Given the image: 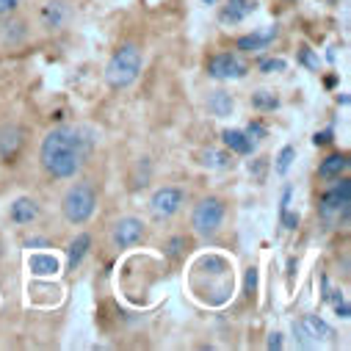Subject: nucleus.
<instances>
[{
    "label": "nucleus",
    "mask_w": 351,
    "mask_h": 351,
    "mask_svg": "<svg viewBox=\"0 0 351 351\" xmlns=\"http://www.w3.org/2000/svg\"><path fill=\"white\" fill-rule=\"evenodd\" d=\"M39 155L47 174L66 180V178H75V171H80L86 155H89V138H83V130L64 125L45 136Z\"/></svg>",
    "instance_id": "f257e3e1"
},
{
    "label": "nucleus",
    "mask_w": 351,
    "mask_h": 351,
    "mask_svg": "<svg viewBox=\"0 0 351 351\" xmlns=\"http://www.w3.org/2000/svg\"><path fill=\"white\" fill-rule=\"evenodd\" d=\"M141 64H144L141 50H138L136 45H122V47L111 56V61H108V66H106V80H108V86H111V89H128V86H133L136 77L141 75Z\"/></svg>",
    "instance_id": "f03ea898"
},
{
    "label": "nucleus",
    "mask_w": 351,
    "mask_h": 351,
    "mask_svg": "<svg viewBox=\"0 0 351 351\" xmlns=\"http://www.w3.org/2000/svg\"><path fill=\"white\" fill-rule=\"evenodd\" d=\"M97 208V194L89 183H75L66 194H64V202H61V210H64V219L69 224H83L89 221L92 213Z\"/></svg>",
    "instance_id": "7ed1b4c3"
},
{
    "label": "nucleus",
    "mask_w": 351,
    "mask_h": 351,
    "mask_svg": "<svg viewBox=\"0 0 351 351\" xmlns=\"http://www.w3.org/2000/svg\"><path fill=\"white\" fill-rule=\"evenodd\" d=\"M221 221H224V202L219 197H205L197 208H194V216H191V227L199 238H213L219 230H221Z\"/></svg>",
    "instance_id": "20e7f679"
},
{
    "label": "nucleus",
    "mask_w": 351,
    "mask_h": 351,
    "mask_svg": "<svg viewBox=\"0 0 351 351\" xmlns=\"http://www.w3.org/2000/svg\"><path fill=\"white\" fill-rule=\"evenodd\" d=\"M186 202V194L180 189H174V186H166V189H158L149 199V210L155 219H171L174 213H178Z\"/></svg>",
    "instance_id": "39448f33"
},
{
    "label": "nucleus",
    "mask_w": 351,
    "mask_h": 351,
    "mask_svg": "<svg viewBox=\"0 0 351 351\" xmlns=\"http://www.w3.org/2000/svg\"><path fill=\"white\" fill-rule=\"evenodd\" d=\"M348 205H351V186L348 180H340L332 191H326L321 197V216L324 219H335L343 213V221L348 219Z\"/></svg>",
    "instance_id": "423d86ee"
},
{
    "label": "nucleus",
    "mask_w": 351,
    "mask_h": 351,
    "mask_svg": "<svg viewBox=\"0 0 351 351\" xmlns=\"http://www.w3.org/2000/svg\"><path fill=\"white\" fill-rule=\"evenodd\" d=\"M293 335L299 337V343H302L304 348H315L318 340L332 337V326H329L324 318H318V315H304L302 321L293 324Z\"/></svg>",
    "instance_id": "0eeeda50"
},
{
    "label": "nucleus",
    "mask_w": 351,
    "mask_h": 351,
    "mask_svg": "<svg viewBox=\"0 0 351 351\" xmlns=\"http://www.w3.org/2000/svg\"><path fill=\"white\" fill-rule=\"evenodd\" d=\"M208 75L216 80H238L246 75V64L235 53H219L208 64Z\"/></svg>",
    "instance_id": "6e6552de"
},
{
    "label": "nucleus",
    "mask_w": 351,
    "mask_h": 351,
    "mask_svg": "<svg viewBox=\"0 0 351 351\" xmlns=\"http://www.w3.org/2000/svg\"><path fill=\"white\" fill-rule=\"evenodd\" d=\"M141 238H144V224H141L138 219H133V216H125V219H119V221L114 224V232H111V241H114V246H119V249H128V246H136Z\"/></svg>",
    "instance_id": "1a4fd4ad"
},
{
    "label": "nucleus",
    "mask_w": 351,
    "mask_h": 351,
    "mask_svg": "<svg viewBox=\"0 0 351 351\" xmlns=\"http://www.w3.org/2000/svg\"><path fill=\"white\" fill-rule=\"evenodd\" d=\"M66 20H69V6H66V0H50V3L42 6V25H45L47 31L61 28Z\"/></svg>",
    "instance_id": "9d476101"
},
{
    "label": "nucleus",
    "mask_w": 351,
    "mask_h": 351,
    "mask_svg": "<svg viewBox=\"0 0 351 351\" xmlns=\"http://www.w3.org/2000/svg\"><path fill=\"white\" fill-rule=\"evenodd\" d=\"M23 147V130L14 125H3L0 128V155L6 160H12Z\"/></svg>",
    "instance_id": "9b49d317"
},
{
    "label": "nucleus",
    "mask_w": 351,
    "mask_h": 351,
    "mask_svg": "<svg viewBox=\"0 0 351 351\" xmlns=\"http://www.w3.org/2000/svg\"><path fill=\"white\" fill-rule=\"evenodd\" d=\"M254 9H257V0H227V6H224V12H221V23L235 25V23H241L243 17H249Z\"/></svg>",
    "instance_id": "f8f14e48"
},
{
    "label": "nucleus",
    "mask_w": 351,
    "mask_h": 351,
    "mask_svg": "<svg viewBox=\"0 0 351 351\" xmlns=\"http://www.w3.org/2000/svg\"><path fill=\"white\" fill-rule=\"evenodd\" d=\"M9 216H12L14 224H31V221L39 216V205H36L34 199H28V197H20V199H14Z\"/></svg>",
    "instance_id": "ddd939ff"
},
{
    "label": "nucleus",
    "mask_w": 351,
    "mask_h": 351,
    "mask_svg": "<svg viewBox=\"0 0 351 351\" xmlns=\"http://www.w3.org/2000/svg\"><path fill=\"white\" fill-rule=\"evenodd\" d=\"M221 141H224L227 149H232L238 155H252V149H254V141L246 133H241V130H224L221 133Z\"/></svg>",
    "instance_id": "4468645a"
},
{
    "label": "nucleus",
    "mask_w": 351,
    "mask_h": 351,
    "mask_svg": "<svg viewBox=\"0 0 351 351\" xmlns=\"http://www.w3.org/2000/svg\"><path fill=\"white\" fill-rule=\"evenodd\" d=\"M277 36V28H271V31H266V34H252V36H243V39H238V50H243V53H257V50H266L269 45H271V39Z\"/></svg>",
    "instance_id": "2eb2a0df"
},
{
    "label": "nucleus",
    "mask_w": 351,
    "mask_h": 351,
    "mask_svg": "<svg viewBox=\"0 0 351 351\" xmlns=\"http://www.w3.org/2000/svg\"><path fill=\"white\" fill-rule=\"evenodd\" d=\"M346 169H348V158H346V155H329V158L318 166V178L335 180V178H340Z\"/></svg>",
    "instance_id": "dca6fc26"
},
{
    "label": "nucleus",
    "mask_w": 351,
    "mask_h": 351,
    "mask_svg": "<svg viewBox=\"0 0 351 351\" xmlns=\"http://www.w3.org/2000/svg\"><path fill=\"white\" fill-rule=\"evenodd\" d=\"M28 269H31V274H36V277H50V274L58 271V260H56L53 254H34V257L28 260Z\"/></svg>",
    "instance_id": "f3484780"
},
{
    "label": "nucleus",
    "mask_w": 351,
    "mask_h": 351,
    "mask_svg": "<svg viewBox=\"0 0 351 351\" xmlns=\"http://www.w3.org/2000/svg\"><path fill=\"white\" fill-rule=\"evenodd\" d=\"M232 108H235V103H232V97H230L227 92H213V95L208 97V111H210L213 117H219V119L230 117Z\"/></svg>",
    "instance_id": "a211bd4d"
},
{
    "label": "nucleus",
    "mask_w": 351,
    "mask_h": 351,
    "mask_svg": "<svg viewBox=\"0 0 351 351\" xmlns=\"http://www.w3.org/2000/svg\"><path fill=\"white\" fill-rule=\"evenodd\" d=\"M89 246H92V238L86 235V232H80V235L69 243V269L80 266V260H83V254H86V252H89Z\"/></svg>",
    "instance_id": "6ab92c4d"
},
{
    "label": "nucleus",
    "mask_w": 351,
    "mask_h": 351,
    "mask_svg": "<svg viewBox=\"0 0 351 351\" xmlns=\"http://www.w3.org/2000/svg\"><path fill=\"white\" fill-rule=\"evenodd\" d=\"M252 106L257 111H274V108H280V100L269 92H257V95H252Z\"/></svg>",
    "instance_id": "aec40b11"
},
{
    "label": "nucleus",
    "mask_w": 351,
    "mask_h": 351,
    "mask_svg": "<svg viewBox=\"0 0 351 351\" xmlns=\"http://www.w3.org/2000/svg\"><path fill=\"white\" fill-rule=\"evenodd\" d=\"M23 36H25V23H23V20H12V23L3 25V39H6L9 45L20 42Z\"/></svg>",
    "instance_id": "412c9836"
},
{
    "label": "nucleus",
    "mask_w": 351,
    "mask_h": 351,
    "mask_svg": "<svg viewBox=\"0 0 351 351\" xmlns=\"http://www.w3.org/2000/svg\"><path fill=\"white\" fill-rule=\"evenodd\" d=\"M227 155L224 152H216V149H208V152H202V163L205 166H213V169H224L227 166Z\"/></svg>",
    "instance_id": "4be33fe9"
},
{
    "label": "nucleus",
    "mask_w": 351,
    "mask_h": 351,
    "mask_svg": "<svg viewBox=\"0 0 351 351\" xmlns=\"http://www.w3.org/2000/svg\"><path fill=\"white\" fill-rule=\"evenodd\" d=\"M293 158H296V149H293V147H282V152H280V158H277V174H288Z\"/></svg>",
    "instance_id": "5701e85b"
},
{
    "label": "nucleus",
    "mask_w": 351,
    "mask_h": 351,
    "mask_svg": "<svg viewBox=\"0 0 351 351\" xmlns=\"http://www.w3.org/2000/svg\"><path fill=\"white\" fill-rule=\"evenodd\" d=\"M285 61L282 58H266V61H260V69L266 72V75H271V72H285Z\"/></svg>",
    "instance_id": "b1692460"
},
{
    "label": "nucleus",
    "mask_w": 351,
    "mask_h": 351,
    "mask_svg": "<svg viewBox=\"0 0 351 351\" xmlns=\"http://www.w3.org/2000/svg\"><path fill=\"white\" fill-rule=\"evenodd\" d=\"M296 224H299V216L285 208V210H282V227H285V230H296Z\"/></svg>",
    "instance_id": "393cba45"
},
{
    "label": "nucleus",
    "mask_w": 351,
    "mask_h": 351,
    "mask_svg": "<svg viewBox=\"0 0 351 351\" xmlns=\"http://www.w3.org/2000/svg\"><path fill=\"white\" fill-rule=\"evenodd\" d=\"M246 136L254 141V138H263V136H266V128H263L260 122H252L249 128H246Z\"/></svg>",
    "instance_id": "a878e982"
},
{
    "label": "nucleus",
    "mask_w": 351,
    "mask_h": 351,
    "mask_svg": "<svg viewBox=\"0 0 351 351\" xmlns=\"http://www.w3.org/2000/svg\"><path fill=\"white\" fill-rule=\"evenodd\" d=\"M20 6V0H0V14H9Z\"/></svg>",
    "instance_id": "bb28decb"
},
{
    "label": "nucleus",
    "mask_w": 351,
    "mask_h": 351,
    "mask_svg": "<svg viewBox=\"0 0 351 351\" xmlns=\"http://www.w3.org/2000/svg\"><path fill=\"white\" fill-rule=\"evenodd\" d=\"M315 144H329L332 141V130H324V133H315V138H313Z\"/></svg>",
    "instance_id": "cd10ccee"
},
{
    "label": "nucleus",
    "mask_w": 351,
    "mask_h": 351,
    "mask_svg": "<svg viewBox=\"0 0 351 351\" xmlns=\"http://www.w3.org/2000/svg\"><path fill=\"white\" fill-rule=\"evenodd\" d=\"M269 348H282V335L280 332L269 335Z\"/></svg>",
    "instance_id": "c85d7f7f"
},
{
    "label": "nucleus",
    "mask_w": 351,
    "mask_h": 351,
    "mask_svg": "<svg viewBox=\"0 0 351 351\" xmlns=\"http://www.w3.org/2000/svg\"><path fill=\"white\" fill-rule=\"evenodd\" d=\"M180 246H183V241H180V238H174V241H171V249H169V254H178V252H180Z\"/></svg>",
    "instance_id": "c756f323"
},
{
    "label": "nucleus",
    "mask_w": 351,
    "mask_h": 351,
    "mask_svg": "<svg viewBox=\"0 0 351 351\" xmlns=\"http://www.w3.org/2000/svg\"><path fill=\"white\" fill-rule=\"evenodd\" d=\"M205 3H216V0H205Z\"/></svg>",
    "instance_id": "7c9ffc66"
}]
</instances>
